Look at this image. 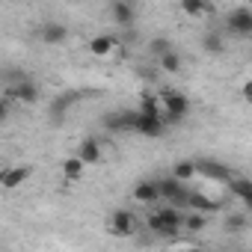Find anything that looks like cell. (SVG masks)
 Masks as SVG:
<instances>
[{"label": "cell", "mask_w": 252, "mask_h": 252, "mask_svg": "<svg viewBox=\"0 0 252 252\" xmlns=\"http://www.w3.org/2000/svg\"><path fill=\"white\" fill-rule=\"evenodd\" d=\"M160 116H163V125H178L187 119L190 113V98L178 89H163L160 92Z\"/></svg>", "instance_id": "cell-1"}, {"label": "cell", "mask_w": 252, "mask_h": 252, "mask_svg": "<svg viewBox=\"0 0 252 252\" xmlns=\"http://www.w3.org/2000/svg\"><path fill=\"white\" fill-rule=\"evenodd\" d=\"M181 222H184V211H178V208H160V211L149 214V228H152V234H160V237H178Z\"/></svg>", "instance_id": "cell-2"}, {"label": "cell", "mask_w": 252, "mask_h": 252, "mask_svg": "<svg viewBox=\"0 0 252 252\" xmlns=\"http://www.w3.org/2000/svg\"><path fill=\"white\" fill-rule=\"evenodd\" d=\"M158 190H160V199L169 202V208L184 211L187 196H190V187H187V184H181V181H175V178L169 175V178H158Z\"/></svg>", "instance_id": "cell-3"}, {"label": "cell", "mask_w": 252, "mask_h": 252, "mask_svg": "<svg viewBox=\"0 0 252 252\" xmlns=\"http://www.w3.org/2000/svg\"><path fill=\"white\" fill-rule=\"evenodd\" d=\"M39 95H42V89H39V83L30 80V77L12 80V86L6 89V101H18V104H36Z\"/></svg>", "instance_id": "cell-4"}, {"label": "cell", "mask_w": 252, "mask_h": 252, "mask_svg": "<svg viewBox=\"0 0 252 252\" xmlns=\"http://www.w3.org/2000/svg\"><path fill=\"white\" fill-rule=\"evenodd\" d=\"M134 131L143 134V137H160L166 131V125H163V116L160 113H140L134 110Z\"/></svg>", "instance_id": "cell-5"}, {"label": "cell", "mask_w": 252, "mask_h": 252, "mask_svg": "<svg viewBox=\"0 0 252 252\" xmlns=\"http://www.w3.org/2000/svg\"><path fill=\"white\" fill-rule=\"evenodd\" d=\"M137 214L134 211H128V208H116L113 214H110V231L113 234H119V237H131L134 231H137Z\"/></svg>", "instance_id": "cell-6"}, {"label": "cell", "mask_w": 252, "mask_h": 252, "mask_svg": "<svg viewBox=\"0 0 252 252\" xmlns=\"http://www.w3.org/2000/svg\"><path fill=\"white\" fill-rule=\"evenodd\" d=\"M220 208H222V202H220V199L205 196L202 190H190L187 205H184V211H193V214H202V217H211V214H217Z\"/></svg>", "instance_id": "cell-7"}, {"label": "cell", "mask_w": 252, "mask_h": 252, "mask_svg": "<svg viewBox=\"0 0 252 252\" xmlns=\"http://www.w3.org/2000/svg\"><path fill=\"white\" fill-rule=\"evenodd\" d=\"M228 30L237 33V36H252V9L249 6H237L228 12Z\"/></svg>", "instance_id": "cell-8"}, {"label": "cell", "mask_w": 252, "mask_h": 252, "mask_svg": "<svg viewBox=\"0 0 252 252\" xmlns=\"http://www.w3.org/2000/svg\"><path fill=\"white\" fill-rule=\"evenodd\" d=\"M83 166H95L98 160H101V143L95 140V137H86V140H80V146H77V155H74Z\"/></svg>", "instance_id": "cell-9"}, {"label": "cell", "mask_w": 252, "mask_h": 252, "mask_svg": "<svg viewBox=\"0 0 252 252\" xmlns=\"http://www.w3.org/2000/svg\"><path fill=\"white\" fill-rule=\"evenodd\" d=\"M196 175H205V178H211V181H228L231 178V172H228V166H222L220 160H196Z\"/></svg>", "instance_id": "cell-10"}, {"label": "cell", "mask_w": 252, "mask_h": 252, "mask_svg": "<svg viewBox=\"0 0 252 252\" xmlns=\"http://www.w3.org/2000/svg\"><path fill=\"white\" fill-rule=\"evenodd\" d=\"M27 178H30V166H6V172H3V181H0V190L12 193V190H18V187H21Z\"/></svg>", "instance_id": "cell-11"}, {"label": "cell", "mask_w": 252, "mask_h": 252, "mask_svg": "<svg viewBox=\"0 0 252 252\" xmlns=\"http://www.w3.org/2000/svg\"><path fill=\"white\" fill-rule=\"evenodd\" d=\"M134 199H137L140 205H155V202L160 199L158 181H155V178H146V181H140V184L134 187Z\"/></svg>", "instance_id": "cell-12"}, {"label": "cell", "mask_w": 252, "mask_h": 252, "mask_svg": "<svg viewBox=\"0 0 252 252\" xmlns=\"http://www.w3.org/2000/svg\"><path fill=\"white\" fill-rule=\"evenodd\" d=\"M110 15H113V21H116L119 27H131V24H134V18H137V9H134V3L116 0V3L110 6Z\"/></svg>", "instance_id": "cell-13"}, {"label": "cell", "mask_w": 252, "mask_h": 252, "mask_svg": "<svg viewBox=\"0 0 252 252\" xmlns=\"http://www.w3.org/2000/svg\"><path fill=\"white\" fill-rule=\"evenodd\" d=\"M65 39H68L65 24H60V21H48V24H42V42H45V45H63Z\"/></svg>", "instance_id": "cell-14"}, {"label": "cell", "mask_w": 252, "mask_h": 252, "mask_svg": "<svg viewBox=\"0 0 252 252\" xmlns=\"http://www.w3.org/2000/svg\"><path fill=\"white\" fill-rule=\"evenodd\" d=\"M228 190H231V196H237L243 202V208L252 205V181L249 178H228Z\"/></svg>", "instance_id": "cell-15"}, {"label": "cell", "mask_w": 252, "mask_h": 252, "mask_svg": "<svg viewBox=\"0 0 252 252\" xmlns=\"http://www.w3.org/2000/svg\"><path fill=\"white\" fill-rule=\"evenodd\" d=\"M107 128L110 131H134V113L131 110H122V113H113V116H107Z\"/></svg>", "instance_id": "cell-16"}, {"label": "cell", "mask_w": 252, "mask_h": 252, "mask_svg": "<svg viewBox=\"0 0 252 252\" xmlns=\"http://www.w3.org/2000/svg\"><path fill=\"white\" fill-rule=\"evenodd\" d=\"M181 12H184V15H193V18H205V15L214 12V6L205 3V0H184V3H181Z\"/></svg>", "instance_id": "cell-17"}, {"label": "cell", "mask_w": 252, "mask_h": 252, "mask_svg": "<svg viewBox=\"0 0 252 252\" xmlns=\"http://www.w3.org/2000/svg\"><path fill=\"white\" fill-rule=\"evenodd\" d=\"M86 48H89V54H92V57H107V54L116 48V39H113V36H95Z\"/></svg>", "instance_id": "cell-18"}, {"label": "cell", "mask_w": 252, "mask_h": 252, "mask_svg": "<svg viewBox=\"0 0 252 252\" xmlns=\"http://www.w3.org/2000/svg\"><path fill=\"white\" fill-rule=\"evenodd\" d=\"M193 175H196V160H178V163L172 166V178L181 181V184H187Z\"/></svg>", "instance_id": "cell-19"}, {"label": "cell", "mask_w": 252, "mask_h": 252, "mask_svg": "<svg viewBox=\"0 0 252 252\" xmlns=\"http://www.w3.org/2000/svg\"><path fill=\"white\" fill-rule=\"evenodd\" d=\"M205 225H208V217L187 211V214H184V222H181V231H190V234H196V231H202Z\"/></svg>", "instance_id": "cell-20"}, {"label": "cell", "mask_w": 252, "mask_h": 252, "mask_svg": "<svg viewBox=\"0 0 252 252\" xmlns=\"http://www.w3.org/2000/svg\"><path fill=\"white\" fill-rule=\"evenodd\" d=\"M83 169H86V166H83L77 158H65V160H63V175H65L68 181H77V178L83 175Z\"/></svg>", "instance_id": "cell-21"}, {"label": "cell", "mask_w": 252, "mask_h": 252, "mask_svg": "<svg viewBox=\"0 0 252 252\" xmlns=\"http://www.w3.org/2000/svg\"><path fill=\"white\" fill-rule=\"evenodd\" d=\"M158 63H160V68H163V71H172V74H175V71H181V57H178L175 51L160 54V57H158Z\"/></svg>", "instance_id": "cell-22"}, {"label": "cell", "mask_w": 252, "mask_h": 252, "mask_svg": "<svg viewBox=\"0 0 252 252\" xmlns=\"http://www.w3.org/2000/svg\"><path fill=\"white\" fill-rule=\"evenodd\" d=\"M202 45H205L208 54H220L222 51V36L220 33H208V36H202Z\"/></svg>", "instance_id": "cell-23"}, {"label": "cell", "mask_w": 252, "mask_h": 252, "mask_svg": "<svg viewBox=\"0 0 252 252\" xmlns=\"http://www.w3.org/2000/svg\"><path fill=\"white\" fill-rule=\"evenodd\" d=\"M71 101H74V95H65V98H57V101L51 104V113H54V116H60V113H65Z\"/></svg>", "instance_id": "cell-24"}, {"label": "cell", "mask_w": 252, "mask_h": 252, "mask_svg": "<svg viewBox=\"0 0 252 252\" xmlns=\"http://www.w3.org/2000/svg\"><path fill=\"white\" fill-rule=\"evenodd\" d=\"M243 225H246V217H243V214H231V217L225 220V228H228V231H240Z\"/></svg>", "instance_id": "cell-25"}, {"label": "cell", "mask_w": 252, "mask_h": 252, "mask_svg": "<svg viewBox=\"0 0 252 252\" xmlns=\"http://www.w3.org/2000/svg\"><path fill=\"white\" fill-rule=\"evenodd\" d=\"M152 51L160 57V54H166V51H172V48H169V42H166V39H155V42H152Z\"/></svg>", "instance_id": "cell-26"}, {"label": "cell", "mask_w": 252, "mask_h": 252, "mask_svg": "<svg viewBox=\"0 0 252 252\" xmlns=\"http://www.w3.org/2000/svg\"><path fill=\"white\" fill-rule=\"evenodd\" d=\"M6 116H9V101H6L3 95H0V125L6 122Z\"/></svg>", "instance_id": "cell-27"}, {"label": "cell", "mask_w": 252, "mask_h": 252, "mask_svg": "<svg viewBox=\"0 0 252 252\" xmlns=\"http://www.w3.org/2000/svg\"><path fill=\"white\" fill-rule=\"evenodd\" d=\"M240 92H243V98H252V86H249V80L243 83V89H240Z\"/></svg>", "instance_id": "cell-28"}, {"label": "cell", "mask_w": 252, "mask_h": 252, "mask_svg": "<svg viewBox=\"0 0 252 252\" xmlns=\"http://www.w3.org/2000/svg\"><path fill=\"white\" fill-rule=\"evenodd\" d=\"M178 252H205V249H199V246H181Z\"/></svg>", "instance_id": "cell-29"}, {"label": "cell", "mask_w": 252, "mask_h": 252, "mask_svg": "<svg viewBox=\"0 0 252 252\" xmlns=\"http://www.w3.org/2000/svg\"><path fill=\"white\" fill-rule=\"evenodd\" d=\"M3 172H6V166H3V163H0V181H3Z\"/></svg>", "instance_id": "cell-30"}]
</instances>
